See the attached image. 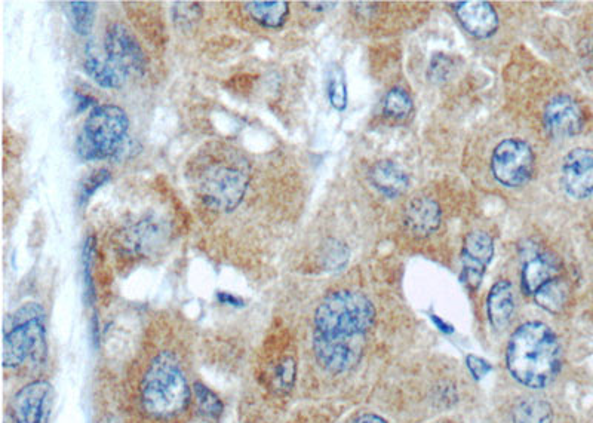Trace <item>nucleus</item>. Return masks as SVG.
Listing matches in <instances>:
<instances>
[{"label": "nucleus", "mask_w": 593, "mask_h": 423, "mask_svg": "<svg viewBox=\"0 0 593 423\" xmlns=\"http://www.w3.org/2000/svg\"><path fill=\"white\" fill-rule=\"evenodd\" d=\"M376 323V308L359 291L328 294L315 312L313 351L322 369L349 372L361 361L367 337Z\"/></svg>", "instance_id": "obj_1"}, {"label": "nucleus", "mask_w": 593, "mask_h": 423, "mask_svg": "<svg viewBox=\"0 0 593 423\" xmlns=\"http://www.w3.org/2000/svg\"><path fill=\"white\" fill-rule=\"evenodd\" d=\"M506 364L513 379L527 388L551 385L562 366V351L551 327L537 321L522 324L510 337Z\"/></svg>", "instance_id": "obj_2"}, {"label": "nucleus", "mask_w": 593, "mask_h": 423, "mask_svg": "<svg viewBox=\"0 0 593 423\" xmlns=\"http://www.w3.org/2000/svg\"><path fill=\"white\" fill-rule=\"evenodd\" d=\"M196 193L208 207L232 211L241 204L250 183L248 162L233 150H214L201 155L192 174Z\"/></svg>", "instance_id": "obj_3"}, {"label": "nucleus", "mask_w": 593, "mask_h": 423, "mask_svg": "<svg viewBox=\"0 0 593 423\" xmlns=\"http://www.w3.org/2000/svg\"><path fill=\"white\" fill-rule=\"evenodd\" d=\"M190 401L186 373L172 352L156 355L141 383V404L155 419H171L184 412Z\"/></svg>", "instance_id": "obj_4"}, {"label": "nucleus", "mask_w": 593, "mask_h": 423, "mask_svg": "<svg viewBox=\"0 0 593 423\" xmlns=\"http://www.w3.org/2000/svg\"><path fill=\"white\" fill-rule=\"evenodd\" d=\"M129 118L119 106L104 104L91 110L78 140V152L86 161L112 158L127 139Z\"/></svg>", "instance_id": "obj_5"}, {"label": "nucleus", "mask_w": 593, "mask_h": 423, "mask_svg": "<svg viewBox=\"0 0 593 423\" xmlns=\"http://www.w3.org/2000/svg\"><path fill=\"white\" fill-rule=\"evenodd\" d=\"M45 311L38 303H26L9 317L3 342V366L18 369L45 349Z\"/></svg>", "instance_id": "obj_6"}, {"label": "nucleus", "mask_w": 593, "mask_h": 423, "mask_svg": "<svg viewBox=\"0 0 593 423\" xmlns=\"http://www.w3.org/2000/svg\"><path fill=\"white\" fill-rule=\"evenodd\" d=\"M534 165L536 158L533 149L524 140H503L497 144L491 156V173L506 188L527 185L533 177Z\"/></svg>", "instance_id": "obj_7"}, {"label": "nucleus", "mask_w": 593, "mask_h": 423, "mask_svg": "<svg viewBox=\"0 0 593 423\" xmlns=\"http://www.w3.org/2000/svg\"><path fill=\"white\" fill-rule=\"evenodd\" d=\"M104 54L125 76L141 75L147 67L146 52L124 24H113L106 32Z\"/></svg>", "instance_id": "obj_8"}, {"label": "nucleus", "mask_w": 593, "mask_h": 423, "mask_svg": "<svg viewBox=\"0 0 593 423\" xmlns=\"http://www.w3.org/2000/svg\"><path fill=\"white\" fill-rule=\"evenodd\" d=\"M561 185L574 199H586L593 193V150L577 147L562 162Z\"/></svg>", "instance_id": "obj_9"}, {"label": "nucleus", "mask_w": 593, "mask_h": 423, "mask_svg": "<svg viewBox=\"0 0 593 423\" xmlns=\"http://www.w3.org/2000/svg\"><path fill=\"white\" fill-rule=\"evenodd\" d=\"M493 256L494 242L487 232L473 231L466 236L462 253V280L470 290L479 288Z\"/></svg>", "instance_id": "obj_10"}, {"label": "nucleus", "mask_w": 593, "mask_h": 423, "mask_svg": "<svg viewBox=\"0 0 593 423\" xmlns=\"http://www.w3.org/2000/svg\"><path fill=\"white\" fill-rule=\"evenodd\" d=\"M546 130L555 139H570L582 133L585 119L579 104L568 97L558 95L546 104L543 112Z\"/></svg>", "instance_id": "obj_11"}, {"label": "nucleus", "mask_w": 593, "mask_h": 423, "mask_svg": "<svg viewBox=\"0 0 593 423\" xmlns=\"http://www.w3.org/2000/svg\"><path fill=\"white\" fill-rule=\"evenodd\" d=\"M453 9L466 32L473 38H491L499 29V15L491 3L466 0L453 3Z\"/></svg>", "instance_id": "obj_12"}, {"label": "nucleus", "mask_w": 593, "mask_h": 423, "mask_svg": "<svg viewBox=\"0 0 593 423\" xmlns=\"http://www.w3.org/2000/svg\"><path fill=\"white\" fill-rule=\"evenodd\" d=\"M51 386L38 380L24 386L12 404V423H42L48 407Z\"/></svg>", "instance_id": "obj_13"}, {"label": "nucleus", "mask_w": 593, "mask_h": 423, "mask_svg": "<svg viewBox=\"0 0 593 423\" xmlns=\"http://www.w3.org/2000/svg\"><path fill=\"white\" fill-rule=\"evenodd\" d=\"M441 219V207L429 196H417L405 205V228L417 238L432 235L441 225Z\"/></svg>", "instance_id": "obj_14"}, {"label": "nucleus", "mask_w": 593, "mask_h": 423, "mask_svg": "<svg viewBox=\"0 0 593 423\" xmlns=\"http://www.w3.org/2000/svg\"><path fill=\"white\" fill-rule=\"evenodd\" d=\"M85 72L92 81L97 82L106 90H118L127 82V76L116 69L106 54H101L92 42H88L85 49Z\"/></svg>", "instance_id": "obj_15"}, {"label": "nucleus", "mask_w": 593, "mask_h": 423, "mask_svg": "<svg viewBox=\"0 0 593 423\" xmlns=\"http://www.w3.org/2000/svg\"><path fill=\"white\" fill-rule=\"evenodd\" d=\"M561 265L558 259L549 254L542 253L530 257L522 269V288L528 296H534L546 282L558 278Z\"/></svg>", "instance_id": "obj_16"}, {"label": "nucleus", "mask_w": 593, "mask_h": 423, "mask_svg": "<svg viewBox=\"0 0 593 423\" xmlns=\"http://www.w3.org/2000/svg\"><path fill=\"white\" fill-rule=\"evenodd\" d=\"M488 320L496 330H505L515 312V294L509 281L496 282L487 299Z\"/></svg>", "instance_id": "obj_17"}, {"label": "nucleus", "mask_w": 593, "mask_h": 423, "mask_svg": "<svg viewBox=\"0 0 593 423\" xmlns=\"http://www.w3.org/2000/svg\"><path fill=\"white\" fill-rule=\"evenodd\" d=\"M370 180L374 188L387 198H398L410 185L408 174L393 161H379L370 171Z\"/></svg>", "instance_id": "obj_18"}, {"label": "nucleus", "mask_w": 593, "mask_h": 423, "mask_svg": "<svg viewBox=\"0 0 593 423\" xmlns=\"http://www.w3.org/2000/svg\"><path fill=\"white\" fill-rule=\"evenodd\" d=\"M248 14L255 23L266 29H279L284 26L290 14V5L284 0L275 2H250L247 3Z\"/></svg>", "instance_id": "obj_19"}, {"label": "nucleus", "mask_w": 593, "mask_h": 423, "mask_svg": "<svg viewBox=\"0 0 593 423\" xmlns=\"http://www.w3.org/2000/svg\"><path fill=\"white\" fill-rule=\"evenodd\" d=\"M513 423H552L551 404L539 398H527L519 401L512 412Z\"/></svg>", "instance_id": "obj_20"}, {"label": "nucleus", "mask_w": 593, "mask_h": 423, "mask_svg": "<svg viewBox=\"0 0 593 423\" xmlns=\"http://www.w3.org/2000/svg\"><path fill=\"white\" fill-rule=\"evenodd\" d=\"M568 288L565 282L555 278V280L546 282L534 294L537 305L551 314H559L567 303Z\"/></svg>", "instance_id": "obj_21"}, {"label": "nucleus", "mask_w": 593, "mask_h": 423, "mask_svg": "<svg viewBox=\"0 0 593 423\" xmlns=\"http://www.w3.org/2000/svg\"><path fill=\"white\" fill-rule=\"evenodd\" d=\"M95 14H97V5L94 2L69 3L70 24L78 35L88 36L92 32Z\"/></svg>", "instance_id": "obj_22"}, {"label": "nucleus", "mask_w": 593, "mask_h": 423, "mask_svg": "<svg viewBox=\"0 0 593 423\" xmlns=\"http://www.w3.org/2000/svg\"><path fill=\"white\" fill-rule=\"evenodd\" d=\"M384 112L393 119H405L413 112V100L402 88H393L384 98Z\"/></svg>", "instance_id": "obj_23"}, {"label": "nucleus", "mask_w": 593, "mask_h": 423, "mask_svg": "<svg viewBox=\"0 0 593 423\" xmlns=\"http://www.w3.org/2000/svg\"><path fill=\"white\" fill-rule=\"evenodd\" d=\"M328 97L331 106L337 110H344L347 106L346 76L339 66H333L328 75Z\"/></svg>", "instance_id": "obj_24"}, {"label": "nucleus", "mask_w": 593, "mask_h": 423, "mask_svg": "<svg viewBox=\"0 0 593 423\" xmlns=\"http://www.w3.org/2000/svg\"><path fill=\"white\" fill-rule=\"evenodd\" d=\"M193 395H195L196 404H198L201 413L205 416H210L212 419H217L223 413L224 406L220 398L202 383L196 382L193 385Z\"/></svg>", "instance_id": "obj_25"}, {"label": "nucleus", "mask_w": 593, "mask_h": 423, "mask_svg": "<svg viewBox=\"0 0 593 423\" xmlns=\"http://www.w3.org/2000/svg\"><path fill=\"white\" fill-rule=\"evenodd\" d=\"M296 375V361L293 358H285L275 369L273 379H275L276 388L284 392L290 391L294 386V382H296Z\"/></svg>", "instance_id": "obj_26"}, {"label": "nucleus", "mask_w": 593, "mask_h": 423, "mask_svg": "<svg viewBox=\"0 0 593 423\" xmlns=\"http://www.w3.org/2000/svg\"><path fill=\"white\" fill-rule=\"evenodd\" d=\"M451 70H453V63L450 58L444 54H436L429 66V79L436 84H441L447 81Z\"/></svg>", "instance_id": "obj_27"}, {"label": "nucleus", "mask_w": 593, "mask_h": 423, "mask_svg": "<svg viewBox=\"0 0 593 423\" xmlns=\"http://www.w3.org/2000/svg\"><path fill=\"white\" fill-rule=\"evenodd\" d=\"M110 180V171L106 170V168H101L98 170L97 173L92 174L88 180L82 186L81 192V204H85L101 186L106 185L107 182Z\"/></svg>", "instance_id": "obj_28"}, {"label": "nucleus", "mask_w": 593, "mask_h": 423, "mask_svg": "<svg viewBox=\"0 0 593 423\" xmlns=\"http://www.w3.org/2000/svg\"><path fill=\"white\" fill-rule=\"evenodd\" d=\"M347 259H349V251H347V248L344 247L343 244H340V242H331L330 247H328L327 257H325V260H327L328 263V268H343V266L346 265Z\"/></svg>", "instance_id": "obj_29"}, {"label": "nucleus", "mask_w": 593, "mask_h": 423, "mask_svg": "<svg viewBox=\"0 0 593 423\" xmlns=\"http://www.w3.org/2000/svg\"><path fill=\"white\" fill-rule=\"evenodd\" d=\"M466 364L467 369L470 370L476 380L484 379L491 372V364L485 361L484 358L475 357V355H467Z\"/></svg>", "instance_id": "obj_30"}, {"label": "nucleus", "mask_w": 593, "mask_h": 423, "mask_svg": "<svg viewBox=\"0 0 593 423\" xmlns=\"http://www.w3.org/2000/svg\"><path fill=\"white\" fill-rule=\"evenodd\" d=\"M218 300H220L221 303H226V305L230 306L244 305V302H242L239 297L233 296V294L230 293H218Z\"/></svg>", "instance_id": "obj_31"}, {"label": "nucleus", "mask_w": 593, "mask_h": 423, "mask_svg": "<svg viewBox=\"0 0 593 423\" xmlns=\"http://www.w3.org/2000/svg\"><path fill=\"white\" fill-rule=\"evenodd\" d=\"M350 423H387L384 421L383 418L377 415H371V413H367V415L358 416V418L353 419Z\"/></svg>", "instance_id": "obj_32"}, {"label": "nucleus", "mask_w": 593, "mask_h": 423, "mask_svg": "<svg viewBox=\"0 0 593 423\" xmlns=\"http://www.w3.org/2000/svg\"><path fill=\"white\" fill-rule=\"evenodd\" d=\"M304 5L319 6V8H316V11H325V9L333 8V6H336L337 3H334V2H304Z\"/></svg>", "instance_id": "obj_33"}, {"label": "nucleus", "mask_w": 593, "mask_h": 423, "mask_svg": "<svg viewBox=\"0 0 593 423\" xmlns=\"http://www.w3.org/2000/svg\"><path fill=\"white\" fill-rule=\"evenodd\" d=\"M433 321H435L436 324H438L439 327H441L442 331H445V333H451V331H453V329H451L450 326H447V324L444 323V321L439 320L438 317H436V315H432Z\"/></svg>", "instance_id": "obj_34"}]
</instances>
